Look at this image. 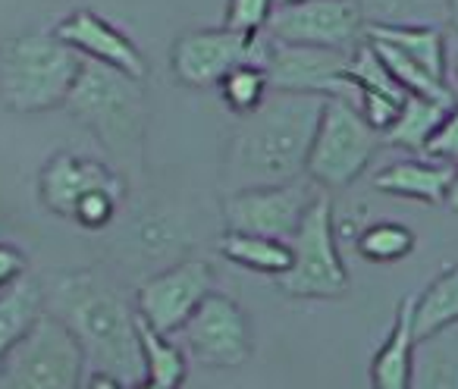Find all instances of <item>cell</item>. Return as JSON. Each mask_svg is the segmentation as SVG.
Here are the masks:
<instances>
[{
	"label": "cell",
	"instance_id": "cell-31",
	"mask_svg": "<svg viewBox=\"0 0 458 389\" xmlns=\"http://www.w3.org/2000/svg\"><path fill=\"white\" fill-rule=\"evenodd\" d=\"M22 276H26V258H22V251L0 242V289L13 286Z\"/></svg>",
	"mask_w": 458,
	"mask_h": 389
},
{
	"label": "cell",
	"instance_id": "cell-21",
	"mask_svg": "<svg viewBox=\"0 0 458 389\" xmlns=\"http://www.w3.org/2000/svg\"><path fill=\"white\" fill-rule=\"evenodd\" d=\"M458 326V264L433 276L430 286L414 295V336L427 339Z\"/></svg>",
	"mask_w": 458,
	"mask_h": 389
},
{
	"label": "cell",
	"instance_id": "cell-28",
	"mask_svg": "<svg viewBox=\"0 0 458 389\" xmlns=\"http://www.w3.org/2000/svg\"><path fill=\"white\" fill-rule=\"evenodd\" d=\"M276 7H280V0H226L223 26L242 35H264Z\"/></svg>",
	"mask_w": 458,
	"mask_h": 389
},
{
	"label": "cell",
	"instance_id": "cell-27",
	"mask_svg": "<svg viewBox=\"0 0 458 389\" xmlns=\"http://www.w3.org/2000/svg\"><path fill=\"white\" fill-rule=\"evenodd\" d=\"M220 95L226 101V107L233 114L245 116L251 110H258L270 95V79H267V70L258 63H245L239 70H233L226 79L220 82Z\"/></svg>",
	"mask_w": 458,
	"mask_h": 389
},
{
	"label": "cell",
	"instance_id": "cell-23",
	"mask_svg": "<svg viewBox=\"0 0 458 389\" xmlns=\"http://www.w3.org/2000/svg\"><path fill=\"white\" fill-rule=\"evenodd\" d=\"M220 255L236 267H245L251 274L264 276H283L293 267V245L283 239H264V236H239L226 233L220 239Z\"/></svg>",
	"mask_w": 458,
	"mask_h": 389
},
{
	"label": "cell",
	"instance_id": "cell-7",
	"mask_svg": "<svg viewBox=\"0 0 458 389\" xmlns=\"http://www.w3.org/2000/svg\"><path fill=\"white\" fill-rule=\"evenodd\" d=\"M85 368L76 336L54 314H41L0 364V389H82L89 380Z\"/></svg>",
	"mask_w": 458,
	"mask_h": 389
},
{
	"label": "cell",
	"instance_id": "cell-10",
	"mask_svg": "<svg viewBox=\"0 0 458 389\" xmlns=\"http://www.w3.org/2000/svg\"><path fill=\"white\" fill-rule=\"evenodd\" d=\"M267 38L283 45L355 51L368 38V20L355 0H295L276 7L267 22Z\"/></svg>",
	"mask_w": 458,
	"mask_h": 389
},
{
	"label": "cell",
	"instance_id": "cell-35",
	"mask_svg": "<svg viewBox=\"0 0 458 389\" xmlns=\"http://www.w3.org/2000/svg\"><path fill=\"white\" fill-rule=\"evenodd\" d=\"M129 389H160L157 383H151V380H139L135 386H129Z\"/></svg>",
	"mask_w": 458,
	"mask_h": 389
},
{
	"label": "cell",
	"instance_id": "cell-15",
	"mask_svg": "<svg viewBox=\"0 0 458 389\" xmlns=\"http://www.w3.org/2000/svg\"><path fill=\"white\" fill-rule=\"evenodd\" d=\"M98 189H123V179L104 164L79 154H54L38 176L41 205L57 217H72L76 207Z\"/></svg>",
	"mask_w": 458,
	"mask_h": 389
},
{
	"label": "cell",
	"instance_id": "cell-12",
	"mask_svg": "<svg viewBox=\"0 0 458 389\" xmlns=\"http://www.w3.org/2000/svg\"><path fill=\"white\" fill-rule=\"evenodd\" d=\"M314 195L308 182L270 185V189H242L229 191L223 201V224L226 233L239 236H264V239H289L295 236L301 217L311 207Z\"/></svg>",
	"mask_w": 458,
	"mask_h": 389
},
{
	"label": "cell",
	"instance_id": "cell-26",
	"mask_svg": "<svg viewBox=\"0 0 458 389\" xmlns=\"http://www.w3.org/2000/svg\"><path fill=\"white\" fill-rule=\"evenodd\" d=\"M355 249L370 264H395L405 261L418 249V236L408 226L393 224V220H380V224H370L368 230L358 233Z\"/></svg>",
	"mask_w": 458,
	"mask_h": 389
},
{
	"label": "cell",
	"instance_id": "cell-4",
	"mask_svg": "<svg viewBox=\"0 0 458 389\" xmlns=\"http://www.w3.org/2000/svg\"><path fill=\"white\" fill-rule=\"evenodd\" d=\"M66 110L98 135L114 157H135L148 129V101L141 82L120 70L85 60L66 97Z\"/></svg>",
	"mask_w": 458,
	"mask_h": 389
},
{
	"label": "cell",
	"instance_id": "cell-13",
	"mask_svg": "<svg viewBox=\"0 0 458 389\" xmlns=\"http://www.w3.org/2000/svg\"><path fill=\"white\" fill-rule=\"evenodd\" d=\"M349 60L352 51H327V47H301L270 41L264 70H267L270 79V91L336 97L345 95V89H349V82H345Z\"/></svg>",
	"mask_w": 458,
	"mask_h": 389
},
{
	"label": "cell",
	"instance_id": "cell-24",
	"mask_svg": "<svg viewBox=\"0 0 458 389\" xmlns=\"http://www.w3.org/2000/svg\"><path fill=\"white\" fill-rule=\"evenodd\" d=\"M139 339H141V358H145V380L157 383L160 389H179L189 374V358L179 349L173 336H160L157 330L139 317Z\"/></svg>",
	"mask_w": 458,
	"mask_h": 389
},
{
	"label": "cell",
	"instance_id": "cell-20",
	"mask_svg": "<svg viewBox=\"0 0 458 389\" xmlns=\"http://www.w3.org/2000/svg\"><path fill=\"white\" fill-rule=\"evenodd\" d=\"M45 305V292L26 276L13 286L0 289V364L7 361V355L20 345V339L38 324Z\"/></svg>",
	"mask_w": 458,
	"mask_h": 389
},
{
	"label": "cell",
	"instance_id": "cell-18",
	"mask_svg": "<svg viewBox=\"0 0 458 389\" xmlns=\"http://www.w3.org/2000/svg\"><path fill=\"white\" fill-rule=\"evenodd\" d=\"M368 38L395 47V51L405 54L408 60L424 66L430 76L445 82L449 63H445L443 26H368Z\"/></svg>",
	"mask_w": 458,
	"mask_h": 389
},
{
	"label": "cell",
	"instance_id": "cell-5",
	"mask_svg": "<svg viewBox=\"0 0 458 389\" xmlns=\"http://www.w3.org/2000/svg\"><path fill=\"white\" fill-rule=\"evenodd\" d=\"M293 245V267L276 276V289L289 299H343L349 292V270L339 255L336 217L327 191L314 195L301 217Z\"/></svg>",
	"mask_w": 458,
	"mask_h": 389
},
{
	"label": "cell",
	"instance_id": "cell-19",
	"mask_svg": "<svg viewBox=\"0 0 458 389\" xmlns=\"http://www.w3.org/2000/svg\"><path fill=\"white\" fill-rule=\"evenodd\" d=\"M458 97H420L408 95L402 104V114L395 116L393 126L383 132V145L405 148V151H424L430 135L443 123V116L452 110Z\"/></svg>",
	"mask_w": 458,
	"mask_h": 389
},
{
	"label": "cell",
	"instance_id": "cell-32",
	"mask_svg": "<svg viewBox=\"0 0 458 389\" xmlns=\"http://www.w3.org/2000/svg\"><path fill=\"white\" fill-rule=\"evenodd\" d=\"M82 389H129V386L110 374H89V380H85Z\"/></svg>",
	"mask_w": 458,
	"mask_h": 389
},
{
	"label": "cell",
	"instance_id": "cell-37",
	"mask_svg": "<svg viewBox=\"0 0 458 389\" xmlns=\"http://www.w3.org/2000/svg\"><path fill=\"white\" fill-rule=\"evenodd\" d=\"M455 76H458V57H455Z\"/></svg>",
	"mask_w": 458,
	"mask_h": 389
},
{
	"label": "cell",
	"instance_id": "cell-25",
	"mask_svg": "<svg viewBox=\"0 0 458 389\" xmlns=\"http://www.w3.org/2000/svg\"><path fill=\"white\" fill-rule=\"evenodd\" d=\"M368 26H439L449 22V0H355Z\"/></svg>",
	"mask_w": 458,
	"mask_h": 389
},
{
	"label": "cell",
	"instance_id": "cell-8",
	"mask_svg": "<svg viewBox=\"0 0 458 389\" xmlns=\"http://www.w3.org/2000/svg\"><path fill=\"white\" fill-rule=\"evenodd\" d=\"M267 35H242L233 29H195L179 35L173 45L170 66L173 76L189 89H214L233 70L245 63H267Z\"/></svg>",
	"mask_w": 458,
	"mask_h": 389
},
{
	"label": "cell",
	"instance_id": "cell-2",
	"mask_svg": "<svg viewBox=\"0 0 458 389\" xmlns=\"http://www.w3.org/2000/svg\"><path fill=\"white\" fill-rule=\"evenodd\" d=\"M47 314L76 336L91 374H110L126 386L145 380L139 311L98 270H70L47 286Z\"/></svg>",
	"mask_w": 458,
	"mask_h": 389
},
{
	"label": "cell",
	"instance_id": "cell-34",
	"mask_svg": "<svg viewBox=\"0 0 458 389\" xmlns=\"http://www.w3.org/2000/svg\"><path fill=\"white\" fill-rule=\"evenodd\" d=\"M449 22H452V29L458 32V0H449Z\"/></svg>",
	"mask_w": 458,
	"mask_h": 389
},
{
	"label": "cell",
	"instance_id": "cell-22",
	"mask_svg": "<svg viewBox=\"0 0 458 389\" xmlns=\"http://www.w3.org/2000/svg\"><path fill=\"white\" fill-rule=\"evenodd\" d=\"M411 389H458V326L418 342Z\"/></svg>",
	"mask_w": 458,
	"mask_h": 389
},
{
	"label": "cell",
	"instance_id": "cell-1",
	"mask_svg": "<svg viewBox=\"0 0 458 389\" xmlns=\"http://www.w3.org/2000/svg\"><path fill=\"white\" fill-rule=\"evenodd\" d=\"M327 97L270 91L267 101L239 116L226 157V189H270L299 182L308 173L314 135Z\"/></svg>",
	"mask_w": 458,
	"mask_h": 389
},
{
	"label": "cell",
	"instance_id": "cell-9",
	"mask_svg": "<svg viewBox=\"0 0 458 389\" xmlns=\"http://www.w3.org/2000/svg\"><path fill=\"white\" fill-rule=\"evenodd\" d=\"M173 339L185 351V358L204 368H242L255 351L249 314L236 299L223 292H210Z\"/></svg>",
	"mask_w": 458,
	"mask_h": 389
},
{
	"label": "cell",
	"instance_id": "cell-16",
	"mask_svg": "<svg viewBox=\"0 0 458 389\" xmlns=\"http://www.w3.org/2000/svg\"><path fill=\"white\" fill-rule=\"evenodd\" d=\"M414 351H418V336H414V295H405L395 308L393 326L386 339L377 349L370 361V389H411L414 380Z\"/></svg>",
	"mask_w": 458,
	"mask_h": 389
},
{
	"label": "cell",
	"instance_id": "cell-30",
	"mask_svg": "<svg viewBox=\"0 0 458 389\" xmlns=\"http://www.w3.org/2000/svg\"><path fill=\"white\" fill-rule=\"evenodd\" d=\"M424 154H427V157H433V160L458 164V101L452 104V110L443 116V123L437 126V132L430 135Z\"/></svg>",
	"mask_w": 458,
	"mask_h": 389
},
{
	"label": "cell",
	"instance_id": "cell-6",
	"mask_svg": "<svg viewBox=\"0 0 458 389\" xmlns=\"http://www.w3.org/2000/svg\"><path fill=\"white\" fill-rule=\"evenodd\" d=\"M380 145L383 135L364 120L349 95L327 97L305 176L320 189H345L368 170Z\"/></svg>",
	"mask_w": 458,
	"mask_h": 389
},
{
	"label": "cell",
	"instance_id": "cell-17",
	"mask_svg": "<svg viewBox=\"0 0 458 389\" xmlns=\"http://www.w3.org/2000/svg\"><path fill=\"white\" fill-rule=\"evenodd\" d=\"M370 185L383 195H395V199L445 205V195H449L452 185V164L433 157H405L374 173Z\"/></svg>",
	"mask_w": 458,
	"mask_h": 389
},
{
	"label": "cell",
	"instance_id": "cell-3",
	"mask_svg": "<svg viewBox=\"0 0 458 389\" xmlns=\"http://www.w3.org/2000/svg\"><path fill=\"white\" fill-rule=\"evenodd\" d=\"M85 60L54 32H22L0 47V104L41 114L66 104Z\"/></svg>",
	"mask_w": 458,
	"mask_h": 389
},
{
	"label": "cell",
	"instance_id": "cell-36",
	"mask_svg": "<svg viewBox=\"0 0 458 389\" xmlns=\"http://www.w3.org/2000/svg\"><path fill=\"white\" fill-rule=\"evenodd\" d=\"M280 4H295V0H280Z\"/></svg>",
	"mask_w": 458,
	"mask_h": 389
},
{
	"label": "cell",
	"instance_id": "cell-33",
	"mask_svg": "<svg viewBox=\"0 0 458 389\" xmlns=\"http://www.w3.org/2000/svg\"><path fill=\"white\" fill-rule=\"evenodd\" d=\"M445 207L458 214V164H452V185H449V195H445Z\"/></svg>",
	"mask_w": 458,
	"mask_h": 389
},
{
	"label": "cell",
	"instance_id": "cell-11",
	"mask_svg": "<svg viewBox=\"0 0 458 389\" xmlns=\"http://www.w3.org/2000/svg\"><path fill=\"white\" fill-rule=\"evenodd\" d=\"M210 292H216L210 264L201 258H182L141 283L135 311L160 336H176Z\"/></svg>",
	"mask_w": 458,
	"mask_h": 389
},
{
	"label": "cell",
	"instance_id": "cell-14",
	"mask_svg": "<svg viewBox=\"0 0 458 389\" xmlns=\"http://www.w3.org/2000/svg\"><path fill=\"white\" fill-rule=\"evenodd\" d=\"M60 41L66 47L79 54L82 60L91 63L110 66V70H120L132 79L148 76V60L145 54L135 47V41L129 38L123 29H116L114 22H107L95 10H76L72 16H66L57 29H54Z\"/></svg>",
	"mask_w": 458,
	"mask_h": 389
},
{
	"label": "cell",
	"instance_id": "cell-29",
	"mask_svg": "<svg viewBox=\"0 0 458 389\" xmlns=\"http://www.w3.org/2000/svg\"><path fill=\"white\" fill-rule=\"evenodd\" d=\"M120 201H123V189H98L76 207L72 220L82 224L85 230H104L107 224H114L116 211H120Z\"/></svg>",
	"mask_w": 458,
	"mask_h": 389
}]
</instances>
